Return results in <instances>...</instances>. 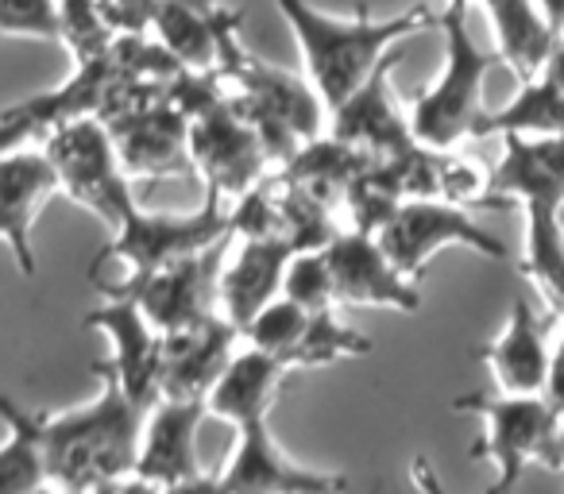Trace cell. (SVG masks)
<instances>
[{
    "mask_svg": "<svg viewBox=\"0 0 564 494\" xmlns=\"http://www.w3.org/2000/svg\"><path fill=\"white\" fill-rule=\"evenodd\" d=\"M279 12L291 24L302 63H306V78L314 81L329 112L345 105L368 81V74L383 63L394 43L425 32L441 17L430 4H417L402 17L376 20L368 4H360L352 20H337L317 12L310 0H279Z\"/></svg>",
    "mask_w": 564,
    "mask_h": 494,
    "instance_id": "obj_2",
    "label": "cell"
},
{
    "mask_svg": "<svg viewBox=\"0 0 564 494\" xmlns=\"http://www.w3.org/2000/svg\"><path fill=\"white\" fill-rule=\"evenodd\" d=\"M228 235V212L220 209V194L205 189V201L197 212H143L135 209L120 228H112V243L94 260L89 275L105 263L120 260L132 275L166 267L174 260H186Z\"/></svg>",
    "mask_w": 564,
    "mask_h": 494,
    "instance_id": "obj_8",
    "label": "cell"
},
{
    "mask_svg": "<svg viewBox=\"0 0 564 494\" xmlns=\"http://www.w3.org/2000/svg\"><path fill=\"white\" fill-rule=\"evenodd\" d=\"M402 201H406V194H402V182H399V174H394V163L387 155L383 158L371 155L368 166L348 182L345 201L340 205H345L352 228H360V232H379V228L394 217V209H399Z\"/></svg>",
    "mask_w": 564,
    "mask_h": 494,
    "instance_id": "obj_31",
    "label": "cell"
},
{
    "mask_svg": "<svg viewBox=\"0 0 564 494\" xmlns=\"http://www.w3.org/2000/svg\"><path fill=\"white\" fill-rule=\"evenodd\" d=\"M453 409L484 417V437L471 444L476 460H491L495 486H518L530 463L549 471H564L561 455V414L545 402V394H464Z\"/></svg>",
    "mask_w": 564,
    "mask_h": 494,
    "instance_id": "obj_4",
    "label": "cell"
},
{
    "mask_svg": "<svg viewBox=\"0 0 564 494\" xmlns=\"http://www.w3.org/2000/svg\"><path fill=\"white\" fill-rule=\"evenodd\" d=\"M232 429H236V452L228 460V468L209 486H220V491H282V494H317V491L345 486L340 475L310 471L282 452L274 432L267 429V414L243 417Z\"/></svg>",
    "mask_w": 564,
    "mask_h": 494,
    "instance_id": "obj_15",
    "label": "cell"
},
{
    "mask_svg": "<svg viewBox=\"0 0 564 494\" xmlns=\"http://www.w3.org/2000/svg\"><path fill=\"white\" fill-rule=\"evenodd\" d=\"M545 402L564 417V329H561V344L549 352V371H545V386H541Z\"/></svg>",
    "mask_w": 564,
    "mask_h": 494,
    "instance_id": "obj_38",
    "label": "cell"
},
{
    "mask_svg": "<svg viewBox=\"0 0 564 494\" xmlns=\"http://www.w3.org/2000/svg\"><path fill=\"white\" fill-rule=\"evenodd\" d=\"M43 151L51 155L58 174V189L86 205L89 212L105 220L109 228H120L140 205L128 186V171L120 163L112 135L101 120H70L63 128H51Z\"/></svg>",
    "mask_w": 564,
    "mask_h": 494,
    "instance_id": "obj_5",
    "label": "cell"
},
{
    "mask_svg": "<svg viewBox=\"0 0 564 494\" xmlns=\"http://www.w3.org/2000/svg\"><path fill=\"white\" fill-rule=\"evenodd\" d=\"M240 329L225 317L163 332L159 344V398L205 402L236 355Z\"/></svg>",
    "mask_w": 564,
    "mask_h": 494,
    "instance_id": "obj_16",
    "label": "cell"
},
{
    "mask_svg": "<svg viewBox=\"0 0 564 494\" xmlns=\"http://www.w3.org/2000/svg\"><path fill=\"white\" fill-rule=\"evenodd\" d=\"M274 197H279V232L291 240L294 252H310V248H325L333 235L340 232L337 217L322 197H314L306 186L291 182L286 174H274Z\"/></svg>",
    "mask_w": 564,
    "mask_h": 494,
    "instance_id": "obj_30",
    "label": "cell"
},
{
    "mask_svg": "<svg viewBox=\"0 0 564 494\" xmlns=\"http://www.w3.org/2000/svg\"><path fill=\"white\" fill-rule=\"evenodd\" d=\"M282 298H291L294 306L310 309H333L337 306V290H333V271L325 248H310V252H294L286 271H282Z\"/></svg>",
    "mask_w": 564,
    "mask_h": 494,
    "instance_id": "obj_33",
    "label": "cell"
},
{
    "mask_svg": "<svg viewBox=\"0 0 564 494\" xmlns=\"http://www.w3.org/2000/svg\"><path fill=\"white\" fill-rule=\"evenodd\" d=\"M205 402L159 398L143 417L140 452H135L132 479L140 486H163V491H182V486H209L197 460V425H202Z\"/></svg>",
    "mask_w": 564,
    "mask_h": 494,
    "instance_id": "obj_11",
    "label": "cell"
},
{
    "mask_svg": "<svg viewBox=\"0 0 564 494\" xmlns=\"http://www.w3.org/2000/svg\"><path fill=\"white\" fill-rule=\"evenodd\" d=\"M445 32V70L430 89L410 101V132L417 143L437 151H453L471 140L484 117V78L495 66V55L479 51L468 32V0H445L437 17Z\"/></svg>",
    "mask_w": 564,
    "mask_h": 494,
    "instance_id": "obj_3",
    "label": "cell"
},
{
    "mask_svg": "<svg viewBox=\"0 0 564 494\" xmlns=\"http://www.w3.org/2000/svg\"><path fill=\"white\" fill-rule=\"evenodd\" d=\"M217 70L225 74L228 86H236V94L248 97L256 109L279 117L299 140H314V135H322L329 128V109H325L314 81L299 78L291 70H279V66L251 55L240 40V28L225 32V40H220Z\"/></svg>",
    "mask_w": 564,
    "mask_h": 494,
    "instance_id": "obj_9",
    "label": "cell"
},
{
    "mask_svg": "<svg viewBox=\"0 0 564 494\" xmlns=\"http://www.w3.org/2000/svg\"><path fill=\"white\" fill-rule=\"evenodd\" d=\"M291 371V363L279 355L263 352V348H248L236 352L232 363L225 367V375L217 378V386L205 398V414L220 417V421L236 425L251 414H271L274 391H279L282 375Z\"/></svg>",
    "mask_w": 564,
    "mask_h": 494,
    "instance_id": "obj_24",
    "label": "cell"
},
{
    "mask_svg": "<svg viewBox=\"0 0 564 494\" xmlns=\"http://www.w3.org/2000/svg\"><path fill=\"white\" fill-rule=\"evenodd\" d=\"M487 17L495 28L499 58L518 74V78H538L553 55L556 28L538 9V0H484Z\"/></svg>",
    "mask_w": 564,
    "mask_h": 494,
    "instance_id": "obj_26",
    "label": "cell"
},
{
    "mask_svg": "<svg viewBox=\"0 0 564 494\" xmlns=\"http://www.w3.org/2000/svg\"><path fill=\"white\" fill-rule=\"evenodd\" d=\"M0 35L58 40V0H0Z\"/></svg>",
    "mask_w": 564,
    "mask_h": 494,
    "instance_id": "obj_36",
    "label": "cell"
},
{
    "mask_svg": "<svg viewBox=\"0 0 564 494\" xmlns=\"http://www.w3.org/2000/svg\"><path fill=\"white\" fill-rule=\"evenodd\" d=\"M228 243H232V232L213 243V248H205V252L174 260V263H166V267L140 271V275L128 271L124 283H105L101 294L132 298L135 306L151 317V325H155L159 332L202 325L220 314L217 286H220V267H225Z\"/></svg>",
    "mask_w": 564,
    "mask_h": 494,
    "instance_id": "obj_6",
    "label": "cell"
},
{
    "mask_svg": "<svg viewBox=\"0 0 564 494\" xmlns=\"http://www.w3.org/2000/svg\"><path fill=\"white\" fill-rule=\"evenodd\" d=\"M564 135V89L553 78L538 74L525 78L514 101L499 112H484L471 132V140H491V135Z\"/></svg>",
    "mask_w": 564,
    "mask_h": 494,
    "instance_id": "obj_29",
    "label": "cell"
},
{
    "mask_svg": "<svg viewBox=\"0 0 564 494\" xmlns=\"http://www.w3.org/2000/svg\"><path fill=\"white\" fill-rule=\"evenodd\" d=\"M502 158L487 174V189L499 201L522 205L530 197L564 201V135H499Z\"/></svg>",
    "mask_w": 564,
    "mask_h": 494,
    "instance_id": "obj_22",
    "label": "cell"
},
{
    "mask_svg": "<svg viewBox=\"0 0 564 494\" xmlns=\"http://www.w3.org/2000/svg\"><path fill=\"white\" fill-rule=\"evenodd\" d=\"M51 194H58V174L47 151H28L24 143V147L0 155V243L12 252L24 278H35L40 271L32 224Z\"/></svg>",
    "mask_w": 564,
    "mask_h": 494,
    "instance_id": "obj_17",
    "label": "cell"
},
{
    "mask_svg": "<svg viewBox=\"0 0 564 494\" xmlns=\"http://www.w3.org/2000/svg\"><path fill=\"white\" fill-rule=\"evenodd\" d=\"M35 135H40V132H35V128L28 124V120L9 117V112H0V155H9V151L24 147V143H32Z\"/></svg>",
    "mask_w": 564,
    "mask_h": 494,
    "instance_id": "obj_39",
    "label": "cell"
},
{
    "mask_svg": "<svg viewBox=\"0 0 564 494\" xmlns=\"http://www.w3.org/2000/svg\"><path fill=\"white\" fill-rule=\"evenodd\" d=\"M240 28V12L220 0H159L151 35L189 70H217L220 40Z\"/></svg>",
    "mask_w": 564,
    "mask_h": 494,
    "instance_id": "obj_21",
    "label": "cell"
},
{
    "mask_svg": "<svg viewBox=\"0 0 564 494\" xmlns=\"http://www.w3.org/2000/svg\"><path fill=\"white\" fill-rule=\"evenodd\" d=\"M556 437H561V455H564V417H561V429H556Z\"/></svg>",
    "mask_w": 564,
    "mask_h": 494,
    "instance_id": "obj_42",
    "label": "cell"
},
{
    "mask_svg": "<svg viewBox=\"0 0 564 494\" xmlns=\"http://www.w3.org/2000/svg\"><path fill=\"white\" fill-rule=\"evenodd\" d=\"M112 40H117V35L105 24L97 0H58V43L70 47L74 63L109 51Z\"/></svg>",
    "mask_w": 564,
    "mask_h": 494,
    "instance_id": "obj_34",
    "label": "cell"
},
{
    "mask_svg": "<svg viewBox=\"0 0 564 494\" xmlns=\"http://www.w3.org/2000/svg\"><path fill=\"white\" fill-rule=\"evenodd\" d=\"M376 240L383 243V252L391 255V263L417 283L425 271V263L441 252V248H471L484 260L507 263V243L499 235H491L484 224H476L471 209L453 201H441V197H410L394 209V217L387 220L376 232Z\"/></svg>",
    "mask_w": 564,
    "mask_h": 494,
    "instance_id": "obj_7",
    "label": "cell"
},
{
    "mask_svg": "<svg viewBox=\"0 0 564 494\" xmlns=\"http://www.w3.org/2000/svg\"><path fill=\"white\" fill-rule=\"evenodd\" d=\"M306 325H310V309L294 306L291 298L279 294L271 306H263L251 317V325L240 337H248L251 348H263V352L291 363V371H299V344L306 337Z\"/></svg>",
    "mask_w": 564,
    "mask_h": 494,
    "instance_id": "obj_32",
    "label": "cell"
},
{
    "mask_svg": "<svg viewBox=\"0 0 564 494\" xmlns=\"http://www.w3.org/2000/svg\"><path fill=\"white\" fill-rule=\"evenodd\" d=\"M124 163L128 178H171V174H194L189 163V120L174 109L166 97L140 105L132 112L105 120Z\"/></svg>",
    "mask_w": 564,
    "mask_h": 494,
    "instance_id": "obj_14",
    "label": "cell"
},
{
    "mask_svg": "<svg viewBox=\"0 0 564 494\" xmlns=\"http://www.w3.org/2000/svg\"><path fill=\"white\" fill-rule=\"evenodd\" d=\"M333 271V290H337V306H387L399 314H417L422 309V294L417 286L402 275L383 252V243L376 232H360V228H340L329 243H325Z\"/></svg>",
    "mask_w": 564,
    "mask_h": 494,
    "instance_id": "obj_12",
    "label": "cell"
},
{
    "mask_svg": "<svg viewBox=\"0 0 564 494\" xmlns=\"http://www.w3.org/2000/svg\"><path fill=\"white\" fill-rule=\"evenodd\" d=\"M94 375L101 378V394L89 406L43 417L47 483L66 491L120 486L135 471L148 409L135 406L109 371L94 367Z\"/></svg>",
    "mask_w": 564,
    "mask_h": 494,
    "instance_id": "obj_1",
    "label": "cell"
},
{
    "mask_svg": "<svg viewBox=\"0 0 564 494\" xmlns=\"http://www.w3.org/2000/svg\"><path fill=\"white\" fill-rule=\"evenodd\" d=\"M124 78H132V74L120 66V58L112 55V47H109V51H101V55L78 58V70H74V78L66 81V86L51 89V94H43V97H28V101H20V105H9L4 112L28 120L40 135L51 132V128L70 124V120H86V117L101 120L112 94H117V86Z\"/></svg>",
    "mask_w": 564,
    "mask_h": 494,
    "instance_id": "obj_19",
    "label": "cell"
},
{
    "mask_svg": "<svg viewBox=\"0 0 564 494\" xmlns=\"http://www.w3.org/2000/svg\"><path fill=\"white\" fill-rule=\"evenodd\" d=\"M105 298L109 301L97 306L86 317V325L112 340V355L97 360L94 367L109 371L135 406L151 409L159 402V344H163V332L151 325V317L132 298H120V294H105Z\"/></svg>",
    "mask_w": 564,
    "mask_h": 494,
    "instance_id": "obj_13",
    "label": "cell"
},
{
    "mask_svg": "<svg viewBox=\"0 0 564 494\" xmlns=\"http://www.w3.org/2000/svg\"><path fill=\"white\" fill-rule=\"evenodd\" d=\"M189 163L205 189L220 197H240L267 171V151L259 143L256 128L236 109L232 94L217 101L209 112L189 120Z\"/></svg>",
    "mask_w": 564,
    "mask_h": 494,
    "instance_id": "obj_10",
    "label": "cell"
},
{
    "mask_svg": "<svg viewBox=\"0 0 564 494\" xmlns=\"http://www.w3.org/2000/svg\"><path fill=\"white\" fill-rule=\"evenodd\" d=\"M394 70V58L387 55L376 70L368 74L360 89L348 97L345 105L329 112V132L337 140L352 143V147L368 151V155H399V151L414 147V132H410V120L399 112L391 89H387V78Z\"/></svg>",
    "mask_w": 564,
    "mask_h": 494,
    "instance_id": "obj_18",
    "label": "cell"
},
{
    "mask_svg": "<svg viewBox=\"0 0 564 494\" xmlns=\"http://www.w3.org/2000/svg\"><path fill=\"white\" fill-rule=\"evenodd\" d=\"M564 201L556 197H530L522 201L525 212V248H522V271L538 294L545 298L549 314L564 321V224H561Z\"/></svg>",
    "mask_w": 564,
    "mask_h": 494,
    "instance_id": "obj_25",
    "label": "cell"
},
{
    "mask_svg": "<svg viewBox=\"0 0 564 494\" xmlns=\"http://www.w3.org/2000/svg\"><path fill=\"white\" fill-rule=\"evenodd\" d=\"M43 417V409H24L0 394V421L9 425V440L0 444V494H24L47 483Z\"/></svg>",
    "mask_w": 564,
    "mask_h": 494,
    "instance_id": "obj_28",
    "label": "cell"
},
{
    "mask_svg": "<svg viewBox=\"0 0 564 494\" xmlns=\"http://www.w3.org/2000/svg\"><path fill=\"white\" fill-rule=\"evenodd\" d=\"M368 158H371L368 151L337 140L333 132H322V135H314V140L302 143V147L279 166V174H286L291 182L306 186L310 194L322 197L329 209H340L348 182L368 166Z\"/></svg>",
    "mask_w": 564,
    "mask_h": 494,
    "instance_id": "obj_27",
    "label": "cell"
},
{
    "mask_svg": "<svg viewBox=\"0 0 564 494\" xmlns=\"http://www.w3.org/2000/svg\"><path fill=\"white\" fill-rule=\"evenodd\" d=\"M545 78H553L556 86L564 89V35H556V43H553V55H549V63H545Z\"/></svg>",
    "mask_w": 564,
    "mask_h": 494,
    "instance_id": "obj_40",
    "label": "cell"
},
{
    "mask_svg": "<svg viewBox=\"0 0 564 494\" xmlns=\"http://www.w3.org/2000/svg\"><path fill=\"white\" fill-rule=\"evenodd\" d=\"M487 371L507 394H541L549 371V321H541L525 298H514L502 337L484 352Z\"/></svg>",
    "mask_w": 564,
    "mask_h": 494,
    "instance_id": "obj_23",
    "label": "cell"
},
{
    "mask_svg": "<svg viewBox=\"0 0 564 494\" xmlns=\"http://www.w3.org/2000/svg\"><path fill=\"white\" fill-rule=\"evenodd\" d=\"M228 232L232 240H267L279 232V197H274V182L259 178L251 189L236 197V209L228 212Z\"/></svg>",
    "mask_w": 564,
    "mask_h": 494,
    "instance_id": "obj_35",
    "label": "cell"
},
{
    "mask_svg": "<svg viewBox=\"0 0 564 494\" xmlns=\"http://www.w3.org/2000/svg\"><path fill=\"white\" fill-rule=\"evenodd\" d=\"M112 35H148L159 0H97Z\"/></svg>",
    "mask_w": 564,
    "mask_h": 494,
    "instance_id": "obj_37",
    "label": "cell"
},
{
    "mask_svg": "<svg viewBox=\"0 0 564 494\" xmlns=\"http://www.w3.org/2000/svg\"><path fill=\"white\" fill-rule=\"evenodd\" d=\"M538 9L545 12V20L556 28V35H564V0H538Z\"/></svg>",
    "mask_w": 564,
    "mask_h": 494,
    "instance_id": "obj_41",
    "label": "cell"
},
{
    "mask_svg": "<svg viewBox=\"0 0 564 494\" xmlns=\"http://www.w3.org/2000/svg\"><path fill=\"white\" fill-rule=\"evenodd\" d=\"M294 248L286 235H267V240H240V252L232 263L220 267V317L236 329H248L251 317L271 306L282 294V271L291 263Z\"/></svg>",
    "mask_w": 564,
    "mask_h": 494,
    "instance_id": "obj_20",
    "label": "cell"
}]
</instances>
